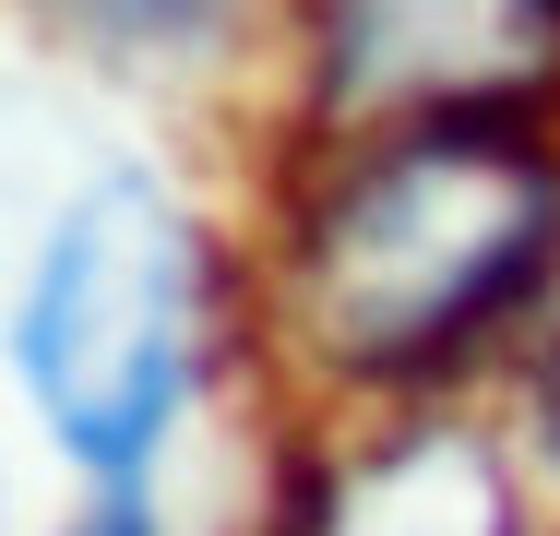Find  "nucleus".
Segmentation results:
<instances>
[{
	"label": "nucleus",
	"instance_id": "20e7f679",
	"mask_svg": "<svg viewBox=\"0 0 560 536\" xmlns=\"http://www.w3.org/2000/svg\"><path fill=\"white\" fill-rule=\"evenodd\" d=\"M299 536H513V489L465 429H406V441L358 453Z\"/></svg>",
	"mask_w": 560,
	"mask_h": 536
},
{
	"label": "nucleus",
	"instance_id": "f03ea898",
	"mask_svg": "<svg viewBox=\"0 0 560 536\" xmlns=\"http://www.w3.org/2000/svg\"><path fill=\"white\" fill-rule=\"evenodd\" d=\"M203 322H215L203 226L155 167H84L48 203L12 287V370L96 489L155 477V453L179 441L203 382Z\"/></svg>",
	"mask_w": 560,
	"mask_h": 536
},
{
	"label": "nucleus",
	"instance_id": "7ed1b4c3",
	"mask_svg": "<svg viewBox=\"0 0 560 536\" xmlns=\"http://www.w3.org/2000/svg\"><path fill=\"white\" fill-rule=\"evenodd\" d=\"M311 60L323 107L370 131L489 119L560 60V0H311Z\"/></svg>",
	"mask_w": 560,
	"mask_h": 536
},
{
	"label": "nucleus",
	"instance_id": "423d86ee",
	"mask_svg": "<svg viewBox=\"0 0 560 536\" xmlns=\"http://www.w3.org/2000/svg\"><path fill=\"white\" fill-rule=\"evenodd\" d=\"M60 536H167V513H155V489H143V477H108V489H96Z\"/></svg>",
	"mask_w": 560,
	"mask_h": 536
},
{
	"label": "nucleus",
	"instance_id": "0eeeda50",
	"mask_svg": "<svg viewBox=\"0 0 560 536\" xmlns=\"http://www.w3.org/2000/svg\"><path fill=\"white\" fill-rule=\"evenodd\" d=\"M0 525H12V489H0Z\"/></svg>",
	"mask_w": 560,
	"mask_h": 536
},
{
	"label": "nucleus",
	"instance_id": "f257e3e1",
	"mask_svg": "<svg viewBox=\"0 0 560 536\" xmlns=\"http://www.w3.org/2000/svg\"><path fill=\"white\" fill-rule=\"evenodd\" d=\"M549 250H560V167L525 131L406 119V131H358V155L299 214L287 311L335 370L406 382L453 358L465 334H489L549 275Z\"/></svg>",
	"mask_w": 560,
	"mask_h": 536
},
{
	"label": "nucleus",
	"instance_id": "39448f33",
	"mask_svg": "<svg viewBox=\"0 0 560 536\" xmlns=\"http://www.w3.org/2000/svg\"><path fill=\"white\" fill-rule=\"evenodd\" d=\"M36 12L60 24V48H84L108 72H179V60L226 48V24H238V0H36Z\"/></svg>",
	"mask_w": 560,
	"mask_h": 536
}]
</instances>
